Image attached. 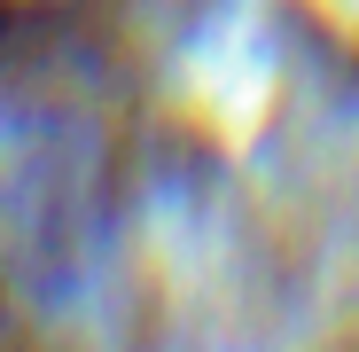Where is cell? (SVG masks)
<instances>
[{"mask_svg":"<svg viewBox=\"0 0 359 352\" xmlns=\"http://www.w3.org/2000/svg\"><path fill=\"white\" fill-rule=\"evenodd\" d=\"M149 164L141 0H0V352H126Z\"/></svg>","mask_w":359,"mask_h":352,"instance_id":"1","label":"cell"}]
</instances>
